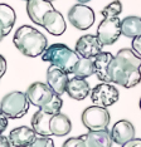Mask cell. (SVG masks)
I'll list each match as a JSON object with an SVG mask.
<instances>
[{
    "label": "cell",
    "instance_id": "8fae6325",
    "mask_svg": "<svg viewBox=\"0 0 141 147\" xmlns=\"http://www.w3.org/2000/svg\"><path fill=\"white\" fill-rule=\"evenodd\" d=\"M68 82V73L58 67L50 64V67L47 69V84L54 91L56 94L62 96L67 91Z\"/></svg>",
    "mask_w": 141,
    "mask_h": 147
},
{
    "label": "cell",
    "instance_id": "44dd1931",
    "mask_svg": "<svg viewBox=\"0 0 141 147\" xmlns=\"http://www.w3.org/2000/svg\"><path fill=\"white\" fill-rule=\"evenodd\" d=\"M72 129V122L68 118V116L63 115V113H57L53 116L52 121H50V131L53 136L63 137L67 136Z\"/></svg>",
    "mask_w": 141,
    "mask_h": 147
},
{
    "label": "cell",
    "instance_id": "4dcf8cb0",
    "mask_svg": "<svg viewBox=\"0 0 141 147\" xmlns=\"http://www.w3.org/2000/svg\"><path fill=\"white\" fill-rule=\"evenodd\" d=\"M0 61H1V72H0V77H3L5 74V71H6V61L3 55H0Z\"/></svg>",
    "mask_w": 141,
    "mask_h": 147
},
{
    "label": "cell",
    "instance_id": "d4e9b609",
    "mask_svg": "<svg viewBox=\"0 0 141 147\" xmlns=\"http://www.w3.org/2000/svg\"><path fill=\"white\" fill-rule=\"evenodd\" d=\"M29 147H54V141L50 137L40 136L37 137V140Z\"/></svg>",
    "mask_w": 141,
    "mask_h": 147
},
{
    "label": "cell",
    "instance_id": "f1b7e54d",
    "mask_svg": "<svg viewBox=\"0 0 141 147\" xmlns=\"http://www.w3.org/2000/svg\"><path fill=\"white\" fill-rule=\"evenodd\" d=\"M0 119H1V127H0V131H1V133H3L6 129V127H8V117H6L4 113H1Z\"/></svg>",
    "mask_w": 141,
    "mask_h": 147
},
{
    "label": "cell",
    "instance_id": "ba28073f",
    "mask_svg": "<svg viewBox=\"0 0 141 147\" xmlns=\"http://www.w3.org/2000/svg\"><path fill=\"white\" fill-rule=\"evenodd\" d=\"M121 34H122V30H121V20L119 19V16L105 18L97 28V36L103 45L113 44L120 38Z\"/></svg>",
    "mask_w": 141,
    "mask_h": 147
},
{
    "label": "cell",
    "instance_id": "6da1fadb",
    "mask_svg": "<svg viewBox=\"0 0 141 147\" xmlns=\"http://www.w3.org/2000/svg\"><path fill=\"white\" fill-rule=\"evenodd\" d=\"M111 83L132 88L141 82V57L134 49L123 48L117 52L110 67Z\"/></svg>",
    "mask_w": 141,
    "mask_h": 147
},
{
    "label": "cell",
    "instance_id": "52a82bcc",
    "mask_svg": "<svg viewBox=\"0 0 141 147\" xmlns=\"http://www.w3.org/2000/svg\"><path fill=\"white\" fill-rule=\"evenodd\" d=\"M119 89L116 87H113L110 83H101L97 84L95 88L91 91V101L95 106L98 107H107L112 106L113 103L119 101Z\"/></svg>",
    "mask_w": 141,
    "mask_h": 147
},
{
    "label": "cell",
    "instance_id": "4316f807",
    "mask_svg": "<svg viewBox=\"0 0 141 147\" xmlns=\"http://www.w3.org/2000/svg\"><path fill=\"white\" fill-rule=\"evenodd\" d=\"M131 47H132L134 52L136 54H139L141 57V35L136 36V38L132 39V43H131Z\"/></svg>",
    "mask_w": 141,
    "mask_h": 147
},
{
    "label": "cell",
    "instance_id": "30bf717a",
    "mask_svg": "<svg viewBox=\"0 0 141 147\" xmlns=\"http://www.w3.org/2000/svg\"><path fill=\"white\" fill-rule=\"evenodd\" d=\"M103 44L97 35H82L76 43V52L82 58H96L102 52Z\"/></svg>",
    "mask_w": 141,
    "mask_h": 147
},
{
    "label": "cell",
    "instance_id": "4fadbf2b",
    "mask_svg": "<svg viewBox=\"0 0 141 147\" xmlns=\"http://www.w3.org/2000/svg\"><path fill=\"white\" fill-rule=\"evenodd\" d=\"M54 6L47 0H28L26 1V13L34 24L43 26V18L48 11L53 10Z\"/></svg>",
    "mask_w": 141,
    "mask_h": 147
},
{
    "label": "cell",
    "instance_id": "5bb4252c",
    "mask_svg": "<svg viewBox=\"0 0 141 147\" xmlns=\"http://www.w3.org/2000/svg\"><path fill=\"white\" fill-rule=\"evenodd\" d=\"M8 137L14 147H29L37 140V132L33 127L20 126L12 129Z\"/></svg>",
    "mask_w": 141,
    "mask_h": 147
},
{
    "label": "cell",
    "instance_id": "2e32d148",
    "mask_svg": "<svg viewBox=\"0 0 141 147\" xmlns=\"http://www.w3.org/2000/svg\"><path fill=\"white\" fill-rule=\"evenodd\" d=\"M52 113L44 111V109L39 108V111H37L32 117V127L33 129L37 132V135L44 136V137H50L52 131H50V121L53 118Z\"/></svg>",
    "mask_w": 141,
    "mask_h": 147
},
{
    "label": "cell",
    "instance_id": "836d02e7",
    "mask_svg": "<svg viewBox=\"0 0 141 147\" xmlns=\"http://www.w3.org/2000/svg\"><path fill=\"white\" fill-rule=\"evenodd\" d=\"M47 1H50V3H52V1H54V0H47Z\"/></svg>",
    "mask_w": 141,
    "mask_h": 147
},
{
    "label": "cell",
    "instance_id": "1f68e13d",
    "mask_svg": "<svg viewBox=\"0 0 141 147\" xmlns=\"http://www.w3.org/2000/svg\"><path fill=\"white\" fill-rule=\"evenodd\" d=\"M77 1L79 3V4H86V3H88V1H91V0H77Z\"/></svg>",
    "mask_w": 141,
    "mask_h": 147
},
{
    "label": "cell",
    "instance_id": "ac0fdd59",
    "mask_svg": "<svg viewBox=\"0 0 141 147\" xmlns=\"http://www.w3.org/2000/svg\"><path fill=\"white\" fill-rule=\"evenodd\" d=\"M87 147H112V137L108 129L100 131H88L86 135H82Z\"/></svg>",
    "mask_w": 141,
    "mask_h": 147
},
{
    "label": "cell",
    "instance_id": "ffe728a7",
    "mask_svg": "<svg viewBox=\"0 0 141 147\" xmlns=\"http://www.w3.org/2000/svg\"><path fill=\"white\" fill-rule=\"evenodd\" d=\"M15 11L8 4H0V30H1V39L12 32L15 24Z\"/></svg>",
    "mask_w": 141,
    "mask_h": 147
},
{
    "label": "cell",
    "instance_id": "7c38bea8",
    "mask_svg": "<svg viewBox=\"0 0 141 147\" xmlns=\"http://www.w3.org/2000/svg\"><path fill=\"white\" fill-rule=\"evenodd\" d=\"M135 133H136L135 127L127 119H121V121L116 122L113 125L112 129H111L112 141L120 146L125 145L132 138H135Z\"/></svg>",
    "mask_w": 141,
    "mask_h": 147
},
{
    "label": "cell",
    "instance_id": "d6a6232c",
    "mask_svg": "<svg viewBox=\"0 0 141 147\" xmlns=\"http://www.w3.org/2000/svg\"><path fill=\"white\" fill-rule=\"evenodd\" d=\"M139 106H140V109H141V98H140V103H139Z\"/></svg>",
    "mask_w": 141,
    "mask_h": 147
},
{
    "label": "cell",
    "instance_id": "3957f363",
    "mask_svg": "<svg viewBox=\"0 0 141 147\" xmlns=\"http://www.w3.org/2000/svg\"><path fill=\"white\" fill-rule=\"evenodd\" d=\"M79 58L81 57L76 51H72L69 47L62 44V43H56V44L49 45L42 54V59L44 62H49L52 65L63 69L68 74L72 73Z\"/></svg>",
    "mask_w": 141,
    "mask_h": 147
},
{
    "label": "cell",
    "instance_id": "cb8c5ba5",
    "mask_svg": "<svg viewBox=\"0 0 141 147\" xmlns=\"http://www.w3.org/2000/svg\"><path fill=\"white\" fill-rule=\"evenodd\" d=\"M121 11H122V4L120 0H115V1L110 3L107 6H105L101 14L103 15V18H116L121 14Z\"/></svg>",
    "mask_w": 141,
    "mask_h": 147
},
{
    "label": "cell",
    "instance_id": "7a4b0ae2",
    "mask_svg": "<svg viewBox=\"0 0 141 147\" xmlns=\"http://www.w3.org/2000/svg\"><path fill=\"white\" fill-rule=\"evenodd\" d=\"M13 43L22 54L29 58L42 55L48 48L45 35L30 25H22L18 28L13 38Z\"/></svg>",
    "mask_w": 141,
    "mask_h": 147
},
{
    "label": "cell",
    "instance_id": "e0dca14e",
    "mask_svg": "<svg viewBox=\"0 0 141 147\" xmlns=\"http://www.w3.org/2000/svg\"><path fill=\"white\" fill-rule=\"evenodd\" d=\"M115 55H112L110 52H101L95 59L96 64V76L101 82L103 83H111L110 78V67L112 63Z\"/></svg>",
    "mask_w": 141,
    "mask_h": 147
},
{
    "label": "cell",
    "instance_id": "603a6c76",
    "mask_svg": "<svg viewBox=\"0 0 141 147\" xmlns=\"http://www.w3.org/2000/svg\"><path fill=\"white\" fill-rule=\"evenodd\" d=\"M72 74L78 78H88V77L96 74V64L93 58H82L81 57L79 61L77 62L72 71Z\"/></svg>",
    "mask_w": 141,
    "mask_h": 147
},
{
    "label": "cell",
    "instance_id": "9a60e30c",
    "mask_svg": "<svg viewBox=\"0 0 141 147\" xmlns=\"http://www.w3.org/2000/svg\"><path fill=\"white\" fill-rule=\"evenodd\" d=\"M43 28L52 35H62L66 32V20L58 10L53 9L43 18Z\"/></svg>",
    "mask_w": 141,
    "mask_h": 147
},
{
    "label": "cell",
    "instance_id": "8992f818",
    "mask_svg": "<svg viewBox=\"0 0 141 147\" xmlns=\"http://www.w3.org/2000/svg\"><path fill=\"white\" fill-rule=\"evenodd\" d=\"M69 23L78 30H87L95 23V11L86 4H76L68 11Z\"/></svg>",
    "mask_w": 141,
    "mask_h": 147
},
{
    "label": "cell",
    "instance_id": "7402d4cb",
    "mask_svg": "<svg viewBox=\"0 0 141 147\" xmlns=\"http://www.w3.org/2000/svg\"><path fill=\"white\" fill-rule=\"evenodd\" d=\"M121 30L122 35L127 38H136L141 35V16L130 15L121 20Z\"/></svg>",
    "mask_w": 141,
    "mask_h": 147
},
{
    "label": "cell",
    "instance_id": "277c9868",
    "mask_svg": "<svg viewBox=\"0 0 141 147\" xmlns=\"http://www.w3.org/2000/svg\"><path fill=\"white\" fill-rule=\"evenodd\" d=\"M29 99L26 93L15 91L8 93L1 101V113L8 118H22L29 111Z\"/></svg>",
    "mask_w": 141,
    "mask_h": 147
},
{
    "label": "cell",
    "instance_id": "83f0119b",
    "mask_svg": "<svg viewBox=\"0 0 141 147\" xmlns=\"http://www.w3.org/2000/svg\"><path fill=\"white\" fill-rule=\"evenodd\" d=\"M121 147H141V138H132Z\"/></svg>",
    "mask_w": 141,
    "mask_h": 147
},
{
    "label": "cell",
    "instance_id": "d6986e66",
    "mask_svg": "<svg viewBox=\"0 0 141 147\" xmlns=\"http://www.w3.org/2000/svg\"><path fill=\"white\" fill-rule=\"evenodd\" d=\"M67 93L70 98L76 99V101H83L86 97H88L91 93L89 84L86 79L78 78V77H73L69 79L68 84H67Z\"/></svg>",
    "mask_w": 141,
    "mask_h": 147
},
{
    "label": "cell",
    "instance_id": "5b68a950",
    "mask_svg": "<svg viewBox=\"0 0 141 147\" xmlns=\"http://www.w3.org/2000/svg\"><path fill=\"white\" fill-rule=\"evenodd\" d=\"M82 123L88 131L106 129L110 123V112L103 107L91 106L82 112Z\"/></svg>",
    "mask_w": 141,
    "mask_h": 147
},
{
    "label": "cell",
    "instance_id": "484cf974",
    "mask_svg": "<svg viewBox=\"0 0 141 147\" xmlns=\"http://www.w3.org/2000/svg\"><path fill=\"white\" fill-rule=\"evenodd\" d=\"M62 147H87V146L83 137L78 136V137H70V138H68L63 143Z\"/></svg>",
    "mask_w": 141,
    "mask_h": 147
},
{
    "label": "cell",
    "instance_id": "9c48e42d",
    "mask_svg": "<svg viewBox=\"0 0 141 147\" xmlns=\"http://www.w3.org/2000/svg\"><path fill=\"white\" fill-rule=\"evenodd\" d=\"M25 93L28 96L30 105L39 107V108H43L44 106L50 103L56 96L54 91L48 84L42 82H35L33 84H30Z\"/></svg>",
    "mask_w": 141,
    "mask_h": 147
},
{
    "label": "cell",
    "instance_id": "f546056e",
    "mask_svg": "<svg viewBox=\"0 0 141 147\" xmlns=\"http://www.w3.org/2000/svg\"><path fill=\"white\" fill-rule=\"evenodd\" d=\"M10 146H13V145L10 142L9 137H6V136L0 137V147H10Z\"/></svg>",
    "mask_w": 141,
    "mask_h": 147
},
{
    "label": "cell",
    "instance_id": "e575fe53",
    "mask_svg": "<svg viewBox=\"0 0 141 147\" xmlns=\"http://www.w3.org/2000/svg\"><path fill=\"white\" fill-rule=\"evenodd\" d=\"M24 1H28V0H24Z\"/></svg>",
    "mask_w": 141,
    "mask_h": 147
}]
</instances>
